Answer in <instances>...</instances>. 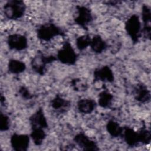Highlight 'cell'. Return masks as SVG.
I'll return each mask as SVG.
<instances>
[{
    "label": "cell",
    "instance_id": "cell-16",
    "mask_svg": "<svg viewBox=\"0 0 151 151\" xmlns=\"http://www.w3.org/2000/svg\"><path fill=\"white\" fill-rule=\"evenodd\" d=\"M50 104L55 110L60 112L66 111L71 106V103L69 100L64 99L59 94H57L51 100Z\"/></svg>",
    "mask_w": 151,
    "mask_h": 151
},
{
    "label": "cell",
    "instance_id": "cell-18",
    "mask_svg": "<svg viewBox=\"0 0 151 151\" xmlns=\"http://www.w3.org/2000/svg\"><path fill=\"white\" fill-rule=\"evenodd\" d=\"M26 69L25 64L18 60L11 59L8 63V70L9 73L14 74H20Z\"/></svg>",
    "mask_w": 151,
    "mask_h": 151
},
{
    "label": "cell",
    "instance_id": "cell-7",
    "mask_svg": "<svg viewBox=\"0 0 151 151\" xmlns=\"http://www.w3.org/2000/svg\"><path fill=\"white\" fill-rule=\"evenodd\" d=\"M11 146L16 151H27L29 145V136L28 134L14 133L10 138Z\"/></svg>",
    "mask_w": 151,
    "mask_h": 151
},
{
    "label": "cell",
    "instance_id": "cell-11",
    "mask_svg": "<svg viewBox=\"0 0 151 151\" xmlns=\"http://www.w3.org/2000/svg\"><path fill=\"white\" fill-rule=\"evenodd\" d=\"M142 19L143 21V27L142 29V34L146 38H150L151 34V12L150 8L146 5H143L142 9Z\"/></svg>",
    "mask_w": 151,
    "mask_h": 151
},
{
    "label": "cell",
    "instance_id": "cell-6",
    "mask_svg": "<svg viewBox=\"0 0 151 151\" xmlns=\"http://www.w3.org/2000/svg\"><path fill=\"white\" fill-rule=\"evenodd\" d=\"M77 15L74 18L75 22L84 28L87 29V27L93 21V15L91 11L86 6L82 5H77Z\"/></svg>",
    "mask_w": 151,
    "mask_h": 151
},
{
    "label": "cell",
    "instance_id": "cell-25",
    "mask_svg": "<svg viewBox=\"0 0 151 151\" xmlns=\"http://www.w3.org/2000/svg\"><path fill=\"white\" fill-rule=\"evenodd\" d=\"M19 95L25 100H30L33 97V95L31 94L28 89L25 86H21L18 90Z\"/></svg>",
    "mask_w": 151,
    "mask_h": 151
},
{
    "label": "cell",
    "instance_id": "cell-4",
    "mask_svg": "<svg viewBox=\"0 0 151 151\" xmlns=\"http://www.w3.org/2000/svg\"><path fill=\"white\" fill-rule=\"evenodd\" d=\"M56 57L61 63L71 65L75 64L78 58V55L71 44L68 41H66L58 51Z\"/></svg>",
    "mask_w": 151,
    "mask_h": 151
},
{
    "label": "cell",
    "instance_id": "cell-13",
    "mask_svg": "<svg viewBox=\"0 0 151 151\" xmlns=\"http://www.w3.org/2000/svg\"><path fill=\"white\" fill-rule=\"evenodd\" d=\"M133 94L134 99L142 103L147 102L150 99V91L143 83H139L136 85L134 88Z\"/></svg>",
    "mask_w": 151,
    "mask_h": 151
},
{
    "label": "cell",
    "instance_id": "cell-15",
    "mask_svg": "<svg viewBox=\"0 0 151 151\" xmlns=\"http://www.w3.org/2000/svg\"><path fill=\"white\" fill-rule=\"evenodd\" d=\"M96 101L90 99H80L77 101V106L78 110L83 114H90L96 109Z\"/></svg>",
    "mask_w": 151,
    "mask_h": 151
},
{
    "label": "cell",
    "instance_id": "cell-21",
    "mask_svg": "<svg viewBox=\"0 0 151 151\" xmlns=\"http://www.w3.org/2000/svg\"><path fill=\"white\" fill-rule=\"evenodd\" d=\"M113 96L108 90H104L99 94L98 104L103 108H108L111 105Z\"/></svg>",
    "mask_w": 151,
    "mask_h": 151
},
{
    "label": "cell",
    "instance_id": "cell-8",
    "mask_svg": "<svg viewBox=\"0 0 151 151\" xmlns=\"http://www.w3.org/2000/svg\"><path fill=\"white\" fill-rule=\"evenodd\" d=\"M7 44L11 50L22 51L28 47V40L27 37L19 34H12L8 35Z\"/></svg>",
    "mask_w": 151,
    "mask_h": 151
},
{
    "label": "cell",
    "instance_id": "cell-9",
    "mask_svg": "<svg viewBox=\"0 0 151 151\" xmlns=\"http://www.w3.org/2000/svg\"><path fill=\"white\" fill-rule=\"evenodd\" d=\"M76 143L84 150H99L97 143L90 139L84 133L80 132L75 135L73 139Z\"/></svg>",
    "mask_w": 151,
    "mask_h": 151
},
{
    "label": "cell",
    "instance_id": "cell-22",
    "mask_svg": "<svg viewBox=\"0 0 151 151\" xmlns=\"http://www.w3.org/2000/svg\"><path fill=\"white\" fill-rule=\"evenodd\" d=\"M91 40V38L88 34H86L78 37L76 39V42L77 48L80 51L85 50L87 47L90 46Z\"/></svg>",
    "mask_w": 151,
    "mask_h": 151
},
{
    "label": "cell",
    "instance_id": "cell-24",
    "mask_svg": "<svg viewBox=\"0 0 151 151\" xmlns=\"http://www.w3.org/2000/svg\"><path fill=\"white\" fill-rule=\"evenodd\" d=\"M10 127V119L9 117L4 114L3 113H1L0 117V130L1 132L7 131Z\"/></svg>",
    "mask_w": 151,
    "mask_h": 151
},
{
    "label": "cell",
    "instance_id": "cell-10",
    "mask_svg": "<svg viewBox=\"0 0 151 151\" xmlns=\"http://www.w3.org/2000/svg\"><path fill=\"white\" fill-rule=\"evenodd\" d=\"M94 81H101L103 82L112 83L114 80V76L112 70L107 65L96 68L94 71Z\"/></svg>",
    "mask_w": 151,
    "mask_h": 151
},
{
    "label": "cell",
    "instance_id": "cell-14",
    "mask_svg": "<svg viewBox=\"0 0 151 151\" xmlns=\"http://www.w3.org/2000/svg\"><path fill=\"white\" fill-rule=\"evenodd\" d=\"M122 136L124 142L130 147L136 146L139 143L138 132L134 131L132 128L129 127H123Z\"/></svg>",
    "mask_w": 151,
    "mask_h": 151
},
{
    "label": "cell",
    "instance_id": "cell-5",
    "mask_svg": "<svg viewBox=\"0 0 151 151\" xmlns=\"http://www.w3.org/2000/svg\"><path fill=\"white\" fill-rule=\"evenodd\" d=\"M57 60V57L54 55L46 56L40 52L32 58L31 62V65L32 69L35 72L42 76L44 75L45 72L47 64L52 63Z\"/></svg>",
    "mask_w": 151,
    "mask_h": 151
},
{
    "label": "cell",
    "instance_id": "cell-17",
    "mask_svg": "<svg viewBox=\"0 0 151 151\" xmlns=\"http://www.w3.org/2000/svg\"><path fill=\"white\" fill-rule=\"evenodd\" d=\"M90 47L94 52L100 54L105 50L107 47V44L100 35H95L91 40Z\"/></svg>",
    "mask_w": 151,
    "mask_h": 151
},
{
    "label": "cell",
    "instance_id": "cell-19",
    "mask_svg": "<svg viewBox=\"0 0 151 151\" xmlns=\"http://www.w3.org/2000/svg\"><path fill=\"white\" fill-rule=\"evenodd\" d=\"M30 137L35 145L40 146L46 137L44 129L41 127H31Z\"/></svg>",
    "mask_w": 151,
    "mask_h": 151
},
{
    "label": "cell",
    "instance_id": "cell-1",
    "mask_svg": "<svg viewBox=\"0 0 151 151\" xmlns=\"http://www.w3.org/2000/svg\"><path fill=\"white\" fill-rule=\"evenodd\" d=\"M26 5L22 1H8L4 6V15L8 19L12 20L21 18L24 15Z\"/></svg>",
    "mask_w": 151,
    "mask_h": 151
},
{
    "label": "cell",
    "instance_id": "cell-20",
    "mask_svg": "<svg viewBox=\"0 0 151 151\" xmlns=\"http://www.w3.org/2000/svg\"><path fill=\"white\" fill-rule=\"evenodd\" d=\"M106 130L109 134L113 137L122 136L123 127L113 120H110L106 124Z\"/></svg>",
    "mask_w": 151,
    "mask_h": 151
},
{
    "label": "cell",
    "instance_id": "cell-2",
    "mask_svg": "<svg viewBox=\"0 0 151 151\" xmlns=\"http://www.w3.org/2000/svg\"><path fill=\"white\" fill-rule=\"evenodd\" d=\"M37 37L44 41H49L55 37L64 36V31L55 24L52 22L41 25L37 30Z\"/></svg>",
    "mask_w": 151,
    "mask_h": 151
},
{
    "label": "cell",
    "instance_id": "cell-12",
    "mask_svg": "<svg viewBox=\"0 0 151 151\" xmlns=\"http://www.w3.org/2000/svg\"><path fill=\"white\" fill-rule=\"evenodd\" d=\"M31 127H41L46 129L48 125L42 109L40 108L33 113L29 119Z\"/></svg>",
    "mask_w": 151,
    "mask_h": 151
},
{
    "label": "cell",
    "instance_id": "cell-23",
    "mask_svg": "<svg viewBox=\"0 0 151 151\" xmlns=\"http://www.w3.org/2000/svg\"><path fill=\"white\" fill-rule=\"evenodd\" d=\"M138 132L139 143L143 145H147L151 140V133L149 130L146 129L145 127H142Z\"/></svg>",
    "mask_w": 151,
    "mask_h": 151
},
{
    "label": "cell",
    "instance_id": "cell-3",
    "mask_svg": "<svg viewBox=\"0 0 151 151\" xmlns=\"http://www.w3.org/2000/svg\"><path fill=\"white\" fill-rule=\"evenodd\" d=\"M124 28L133 43H137L142 37V24L139 16L135 14L130 16L125 22Z\"/></svg>",
    "mask_w": 151,
    "mask_h": 151
}]
</instances>
